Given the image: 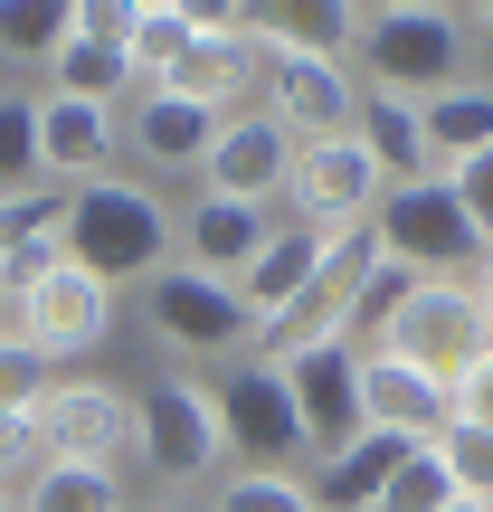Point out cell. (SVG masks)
I'll return each instance as SVG.
<instances>
[{
    "instance_id": "cell-25",
    "label": "cell",
    "mask_w": 493,
    "mask_h": 512,
    "mask_svg": "<svg viewBox=\"0 0 493 512\" xmlns=\"http://www.w3.org/2000/svg\"><path fill=\"white\" fill-rule=\"evenodd\" d=\"M19 512H133V503L124 475H105V465H38L19 484Z\"/></svg>"
},
{
    "instance_id": "cell-27",
    "label": "cell",
    "mask_w": 493,
    "mask_h": 512,
    "mask_svg": "<svg viewBox=\"0 0 493 512\" xmlns=\"http://www.w3.org/2000/svg\"><path fill=\"white\" fill-rule=\"evenodd\" d=\"M200 512H313L304 475H256V465H228L219 494H209Z\"/></svg>"
},
{
    "instance_id": "cell-24",
    "label": "cell",
    "mask_w": 493,
    "mask_h": 512,
    "mask_svg": "<svg viewBox=\"0 0 493 512\" xmlns=\"http://www.w3.org/2000/svg\"><path fill=\"white\" fill-rule=\"evenodd\" d=\"M418 124H427V152H437V171H456V162H475V152L493 143V86H446V95H427L418 105Z\"/></svg>"
},
{
    "instance_id": "cell-30",
    "label": "cell",
    "mask_w": 493,
    "mask_h": 512,
    "mask_svg": "<svg viewBox=\"0 0 493 512\" xmlns=\"http://www.w3.org/2000/svg\"><path fill=\"white\" fill-rule=\"evenodd\" d=\"M437 465H446V484H456V503H493V427H446Z\"/></svg>"
},
{
    "instance_id": "cell-11",
    "label": "cell",
    "mask_w": 493,
    "mask_h": 512,
    "mask_svg": "<svg viewBox=\"0 0 493 512\" xmlns=\"http://www.w3.org/2000/svg\"><path fill=\"white\" fill-rule=\"evenodd\" d=\"M380 162L361 152V133H332V143H304L294 152V181H285V219L304 228H370L380 209Z\"/></svg>"
},
{
    "instance_id": "cell-29",
    "label": "cell",
    "mask_w": 493,
    "mask_h": 512,
    "mask_svg": "<svg viewBox=\"0 0 493 512\" xmlns=\"http://www.w3.org/2000/svg\"><path fill=\"white\" fill-rule=\"evenodd\" d=\"M0 190H38V95H0Z\"/></svg>"
},
{
    "instance_id": "cell-14",
    "label": "cell",
    "mask_w": 493,
    "mask_h": 512,
    "mask_svg": "<svg viewBox=\"0 0 493 512\" xmlns=\"http://www.w3.org/2000/svg\"><path fill=\"white\" fill-rule=\"evenodd\" d=\"M48 95H76V105H105V114H124L133 95H143L133 48H124V0H86V10H76V38L57 48Z\"/></svg>"
},
{
    "instance_id": "cell-17",
    "label": "cell",
    "mask_w": 493,
    "mask_h": 512,
    "mask_svg": "<svg viewBox=\"0 0 493 512\" xmlns=\"http://www.w3.org/2000/svg\"><path fill=\"white\" fill-rule=\"evenodd\" d=\"M266 57H275V38L256 29V10H238V29H200V48L171 67V95H190V105L228 114L256 76H266Z\"/></svg>"
},
{
    "instance_id": "cell-38",
    "label": "cell",
    "mask_w": 493,
    "mask_h": 512,
    "mask_svg": "<svg viewBox=\"0 0 493 512\" xmlns=\"http://www.w3.org/2000/svg\"><path fill=\"white\" fill-rule=\"evenodd\" d=\"M152 512H200V503H171V494H162V503H152Z\"/></svg>"
},
{
    "instance_id": "cell-15",
    "label": "cell",
    "mask_w": 493,
    "mask_h": 512,
    "mask_svg": "<svg viewBox=\"0 0 493 512\" xmlns=\"http://www.w3.org/2000/svg\"><path fill=\"white\" fill-rule=\"evenodd\" d=\"M114 152H124V114L105 105H76V95H38V181H105Z\"/></svg>"
},
{
    "instance_id": "cell-5",
    "label": "cell",
    "mask_w": 493,
    "mask_h": 512,
    "mask_svg": "<svg viewBox=\"0 0 493 512\" xmlns=\"http://www.w3.org/2000/svg\"><path fill=\"white\" fill-rule=\"evenodd\" d=\"M275 380H285L294 399V427H304V465L342 456L351 437H370L361 427V351L351 342H294V351H266Z\"/></svg>"
},
{
    "instance_id": "cell-6",
    "label": "cell",
    "mask_w": 493,
    "mask_h": 512,
    "mask_svg": "<svg viewBox=\"0 0 493 512\" xmlns=\"http://www.w3.org/2000/svg\"><path fill=\"white\" fill-rule=\"evenodd\" d=\"M370 238H380L389 266L408 275H446V285H465V266H475V228H465V209L446 200V181H399L380 190V209H370Z\"/></svg>"
},
{
    "instance_id": "cell-26",
    "label": "cell",
    "mask_w": 493,
    "mask_h": 512,
    "mask_svg": "<svg viewBox=\"0 0 493 512\" xmlns=\"http://www.w3.org/2000/svg\"><path fill=\"white\" fill-rule=\"evenodd\" d=\"M67 38H76V0H0V57H19V67H57Z\"/></svg>"
},
{
    "instance_id": "cell-10",
    "label": "cell",
    "mask_w": 493,
    "mask_h": 512,
    "mask_svg": "<svg viewBox=\"0 0 493 512\" xmlns=\"http://www.w3.org/2000/svg\"><path fill=\"white\" fill-rule=\"evenodd\" d=\"M266 124L294 133V152L304 143H332V133L361 124V76H351V57H304V48H275L266 57Z\"/></svg>"
},
{
    "instance_id": "cell-7",
    "label": "cell",
    "mask_w": 493,
    "mask_h": 512,
    "mask_svg": "<svg viewBox=\"0 0 493 512\" xmlns=\"http://www.w3.org/2000/svg\"><path fill=\"white\" fill-rule=\"evenodd\" d=\"M209 408H219V437L238 465H256V475H294L304 465V427H294V399H285L266 351H247L228 380H209Z\"/></svg>"
},
{
    "instance_id": "cell-37",
    "label": "cell",
    "mask_w": 493,
    "mask_h": 512,
    "mask_svg": "<svg viewBox=\"0 0 493 512\" xmlns=\"http://www.w3.org/2000/svg\"><path fill=\"white\" fill-rule=\"evenodd\" d=\"M10 313H19V294H10V275H0V332H10Z\"/></svg>"
},
{
    "instance_id": "cell-12",
    "label": "cell",
    "mask_w": 493,
    "mask_h": 512,
    "mask_svg": "<svg viewBox=\"0 0 493 512\" xmlns=\"http://www.w3.org/2000/svg\"><path fill=\"white\" fill-rule=\"evenodd\" d=\"M10 332L38 351V361H76V351H95V342L114 332V294L95 285L86 266H48L38 285H19Z\"/></svg>"
},
{
    "instance_id": "cell-19",
    "label": "cell",
    "mask_w": 493,
    "mask_h": 512,
    "mask_svg": "<svg viewBox=\"0 0 493 512\" xmlns=\"http://www.w3.org/2000/svg\"><path fill=\"white\" fill-rule=\"evenodd\" d=\"M48 266H67V190H0V275L19 285H38Z\"/></svg>"
},
{
    "instance_id": "cell-36",
    "label": "cell",
    "mask_w": 493,
    "mask_h": 512,
    "mask_svg": "<svg viewBox=\"0 0 493 512\" xmlns=\"http://www.w3.org/2000/svg\"><path fill=\"white\" fill-rule=\"evenodd\" d=\"M475 294H484V313H493V247L475 256Z\"/></svg>"
},
{
    "instance_id": "cell-22",
    "label": "cell",
    "mask_w": 493,
    "mask_h": 512,
    "mask_svg": "<svg viewBox=\"0 0 493 512\" xmlns=\"http://www.w3.org/2000/svg\"><path fill=\"white\" fill-rule=\"evenodd\" d=\"M361 152L380 162V181L399 190V181H437V152H427V124H418V105H399V95H361Z\"/></svg>"
},
{
    "instance_id": "cell-39",
    "label": "cell",
    "mask_w": 493,
    "mask_h": 512,
    "mask_svg": "<svg viewBox=\"0 0 493 512\" xmlns=\"http://www.w3.org/2000/svg\"><path fill=\"white\" fill-rule=\"evenodd\" d=\"M446 512H493V503H446Z\"/></svg>"
},
{
    "instance_id": "cell-34",
    "label": "cell",
    "mask_w": 493,
    "mask_h": 512,
    "mask_svg": "<svg viewBox=\"0 0 493 512\" xmlns=\"http://www.w3.org/2000/svg\"><path fill=\"white\" fill-rule=\"evenodd\" d=\"M446 408H456V427H493V351H475V370L446 380Z\"/></svg>"
},
{
    "instance_id": "cell-31",
    "label": "cell",
    "mask_w": 493,
    "mask_h": 512,
    "mask_svg": "<svg viewBox=\"0 0 493 512\" xmlns=\"http://www.w3.org/2000/svg\"><path fill=\"white\" fill-rule=\"evenodd\" d=\"M446 181V200L465 209V228H475V247H493V143L475 152V162H456V171H437Z\"/></svg>"
},
{
    "instance_id": "cell-1",
    "label": "cell",
    "mask_w": 493,
    "mask_h": 512,
    "mask_svg": "<svg viewBox=\"0 0 493 512\" xmlns=\"http://www.w3.org/2000/svg\"><path fill=\"white\" fill-rule=\"evenodd\" d=\"M171 256H181V209H162L152 181L105 171V181L67 190V266H86L105 294L114 285H152Z\"/></svg>"
},
{
    "instance_id": "cell-32",
    "label": "cell",
    "mask_w": 493,
    "mask_h": 512,
    "mask_svg": "<svg viewBox=\"0 0 493 512\" xmlns=\"http://www.w3.org/2000/svg\"><path fill=\"white\" fill-rule=\"evenodd\" d=\"M38 399H48V361L19 332H0V408H38Z\"/></svg>"
},
{
    "instance_id": "cell-16",
    "label": "cell",
    "mask_w": 493,
    "mask_h": 512,
    "mask_svg": "<svg viewBox=\"0 0 493 512\" xmlns=\"http://www.w3.org/2000/svg\"><path fill=\"white\" fill-rule=\"evenodd\" d=\"M361 427H380V437H408V446H437L446 427H456V408H446V380H427V370L389 361V351H361Z\"/></svg>"
},
{
    "instance_id": "cell-13",
    "label": "cell",
    "mask_w": 493,
    "mask_h": 512,
    "mask_svg": "<svg viewBox=\"0 0 493 512\" xmlns=\"http://www.w3.org/2000/svg\"><path fill=\"white\" fill-rule=\"evenodd\" d=\"M294 181V133L266 124V114H228L219 143L200 162V200H228V209H275Z\"/></svg>"
},
{
    "instance_id": "cell-33",
    "label": "cell",
    "mask_w": 493,
    "mask_h": 512,
    "mask_svg": "<svg viewBox=\"0 0 493 512\" xmlns=\"http://www.w3.org/2000/svg\"><path fill=\"white\" fill-rule=\"evenodd\" d=\"M38 427H29V408H0V494H19V484L38 475Z\"/></svg>"
},
{
    "instance_id": "cell-8",
    "label": "cell",
    "mask_w": 493,
    "mask_h": 512,
    "mask_svg": "<svg viewBox=\"0 0 493 512\" xmlns=\"http://www.w3.org/2000/svg\"><path fill=\"white\" fill-rule=\"evenodd\" d=\"M143 313H152V332H162L171 351H200V361H228V351H256V323H247L238 285H219V275L181 266V256H171V266H162V275L143 285Z\"/></svg>"
},
{
    "instance_id": "cell-4",
    "label": "cell",
    "mask_w": 493,
    "mask_h": 512,
    "mask_svg": "<svg viewBox=\"0 0 493 512\" xmlns=\"http://www.w3.org/2000/svg\"><path fill=\"white\" fill-rule=\"evenodd\" d=\"M133 465H143L162 494H181V484H200V475L228 465L209 380H152L143 399H133Z\"/></svg>"
},
{
    "instance_id": "cell-18",
    "label": "cell",
    "mask_w": 493,
    "mask_h": 512,
    "mask_svg": "<svg viewBox=\"0 0 493 512\" xmlns=\"http://www.w3.org/2000/svg\"><path fill=\"white\" fill-rule=\"evenodd\" d=\"M219 124H228V114L190 105V95H171V86H143V95L124 105V143L143 152L152 171H200L209 143H219Z\"/></svg>"
},
{
    "instance_id": "cell-9",
    "label": "cell",
    "mask_w": 493,
    "mask_h": 512,
    "mask_svg": "<svg viewBox=\"0 0 493 512\" xmlns=\"http://www.w3.org/2000/svg\"><path fill=\"white\" fill-rule=\"evenodd\" d=\"M29 427H38V456L48 465H105L114 475L133 456V399L114 380H48Z\"/></svg>"
},
{
    "instance_id": "cell-20",
    "label": "cell",
    "mask_w": 493,
    "mask_h": 512,
    "mask_svg": "<svg viewBox=\"0 0 493 512\" xmlns=\"http://www.w3.org/2000/svg\"><path fill=\"white\" fill-rule=\"evenodd\" d=\"M285 219V209H228V200H190L181 209V266L219 275V285H238L256 266V247H266V228Z\"/></svg>"
},
{
    "instance_id": "cell-3",
    "label": "cell",
    "mask_w": 493,
    "mask_h": 512,
    "mask_svg": "<svg viewBox=\"0 0 493 512\" xmlns=\"http://www.w3.org/2000/svg\"><path fill=\"white\" fill-rule=\"evenodd\" d=\"M370 351H389V361L427 370V380H456V370H475V351H493V313H484L475 285L418 275V285L389 304V323L370 332Z\"/></svg>"
},
{
    "instance_id": "cell-23",
    "label": "cell",
    "mask_w": 493,
    "mask_h": 512,
    "mask_svg": "<svg viewBox=\"0 0 493 512\" xmlns=\"http://www.w3.org/2000/svg\"><path fill=\"white\" fill-rule=\"evenodd\" d=\"M124 48H133V76L143 86H171V67L200 48L190 0H124Z\"/></svg>"
},
{
    "instance_id": "cell-40",
    "label": "cell",
    "mask_w": 493,
    "mask_h": 512,
    "mask_svg": "<svg viewBox=\"0 0 493 512\" xmlns=\"http://www.w3.org/2000/svg\"><path fill=\"white\" fill-rule=\"evenodd\" d=\"M0 512H19V494H0Z\"/></svg>"
},
{
    "instance_id": "cell-35",
    "label": "cell",
    "mask_w": 493,
    "mask_h": 512,
    "mask_svg": "<svg viewBox=\"0 0 493 512\" xmlns=\"http://www.w3.org/2000/svg\"><path fill=\"white\" fill-rule=\"evenodd\" d=\"M465 57H475V86H493V0L465 10Z\"/></svg>"
},
{
    "instance_id": "cell-28",
    "label": "cell",
    "mask_w": 493,
    "mask_h": 512,
    "mask_svg": "<svg viewBox=\"0 0 493 512\" xmlns=\"http://www.w3.org/2000/svg\"><path fill=\"white\" fill-rule=\"evenodd\" d=\"M446 503H456V484H446L437 446H408V456H399V475L380 484V503H370V512H446Z\"/></svg>"
},
{
    "instance_id": "cell-21",
    "label": "cell",
    "mask_w": 493,
    "mask_h": 512,
    "mask_svg": "<svg viewBox=\"0 0 493 512\" xmlns=\"http://www.w3.org/2000/svg\"><path fill=\"white\" fill-rule=\"evenodd\" d=\"M399 456H408V437H380V427H370V437H351L342 456H323V465L304 475L313 512H370V503H380V484L399 475Z\"/></svg>"
},
{
    "instance_id": "cell-2",
    "label": "cell",
    "mask_w": 493,
    "mask_h": 512,
    "mask_svg": "<svg viewBox=\"0 0 493 512\" xmlns=\"http://www.w3.org/2000/svg\"><path fill=\"white\" fill-rule=\"evenodd\" d=\"M370 67L361 95H399V105H427V95L465 86L475 57H465V10H437V0H389V10H361V48Z\"/></svg>"
}]
</instances>
